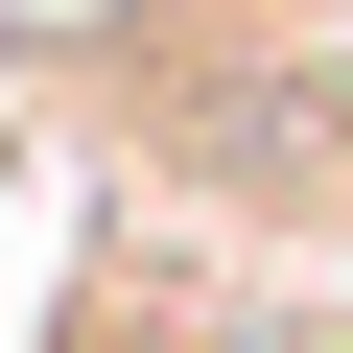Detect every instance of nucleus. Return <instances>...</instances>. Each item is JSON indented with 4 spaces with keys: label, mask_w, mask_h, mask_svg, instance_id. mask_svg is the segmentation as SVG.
I'll list each match as a JSON object with an SVG mask.
<instances>
[{
    "label": "nucleus",
    "mask_w": 353,
    "mask_h": 353,
    "mask_svg": "<svg viewBox=\"0 0 353 353\" xmlns=\"http://www.w3.org/2000/svg\"><path fill=\"white\" fill-rule=\"evenodd\" d=\"M48 353H236V330H212V306H189V283H141V259H94V283H71V330H48Z\"/></svg>",
    "instance_id": "f257e3e1"
}]
</instances>
